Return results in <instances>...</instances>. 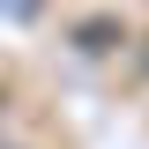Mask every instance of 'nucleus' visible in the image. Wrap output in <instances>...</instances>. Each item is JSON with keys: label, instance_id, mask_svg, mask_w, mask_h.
<instances>
[{"label": "nucleus", "instance_id": "nucleus-2", "mask_svg": "<svg viewBox=\"0 0 149 149\" xmlns=\"http://www.w3.org/2000/svg\"><path fill=\"white\" fill-rule=\"evenodd\" d=\"M0 119H8V90H0Z\"/></svg>", "mask_w": 149, "mask_h": 149}, {"label": "nucleus", "instance_id": "nucleus-1", "mask_svg": "<svg viewBox=\"0 0 149 149\" xmlns=\"http://www.w3.org/2000/svg\"><path fill=\"white\" fill-rule=\"evenodd\" d=\"M82 52H112V22H82Z\"/></svg>", "mask_w": 149, "mask_h": 149}]
</instances>
